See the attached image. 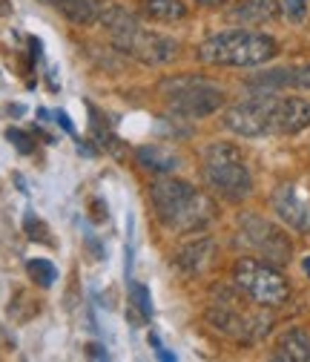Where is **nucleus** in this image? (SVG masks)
<instances>
[{"label": "nucleus", "instance_id": "obj_9", "mask_svg": "<svg viewBox=\"0 0 310 362\" xmlns=\"http://www.w3.org/2000/svg\"><path fill=\"white\" fill-rule=\"evenodd\" d=\"M270 204H273V213L287 224V228H293L299 233L310 230V207L302 199L296 185H279L270 196Z\"/></svg>", "mask_w": 310, "mask_h": 362}, {"label": "nucleus", "instance_id": "obj_23", "mask_svg": "<svg viewBox=\"0 0 310 362\" xmlns=\"http://www.w3.org/2000/svg\"><path fill=\"white\" fill-rule=\"evenodd\" d=\"M296 86L310 89V64H307V66H302V69L296 72Z\"/></svg>", "mask_w": 310, "mask_h": 362}, {"label": "nucleus", "instance_id": "obj_4", "mask_svg": "<svg viewBox=\"0 0 310 362\" xmlns=\"http://www.w3.org/2000/svg\"><path fill=\"white\" fill-rule=\"evenodd\" d=\"M233 282L247 299H253L256 305H264V308H276L290 299L287 279L264 259H253V256L239 259L233 267Z\"/></svg>", "mask_w": 310, "mask_h": 362}, {"label": "nucleus", "instance_id": "obj_6", "mask_svg": "<svg viewBox=\"0 0 310 362\" xmlns=\"http://www.w3.org/2000/svg\"><path fill=\"white\" fill-rule=\"evenodd\" d=\"M239 236L258 259L270 264H287L293 256V242L285 236V230H279L273 221L261 218L256 213H247L239 218Z\"/></svg>", "mask_w": 310, "mask_h": 362}, {"label": "nucleus", "instance_id": "obj_7", "mask_svg": "<svg viewBox=\"0 0 310 362\" xmlns=\"http://www.w3.org/2000/svg\"><path fill=\"white\" fill-rule=\"evenodd\" d=\"M270 104H273V95L247 98V101L230 107L225 112V118H221V124H225V129H230L233 135H242V139H264V135H273Z\"/></svg>", "mask_w": 310, "mask_h": 362}, {"label": "nucleus", "instance_id": "obj_10", "mask_svg": "<svg viewBox=\"0 0 310 362\" xmlns=\"http://www.w3.org/2000/svg\"><path fill=\"white\" fill-rule=\"evenodd\" d=\"M310 127V101L304 98H276L270 104L273 135H296Z\"/></svg>", "mask_w": 310, "mask_h": 362}, {"label": "nucleus", "instance_id": "obj_1", "mask_svg": "<svg viewBox=\"0 0 310 362\" xmlns=\"http://www.w3.org/2000/svg\"><path fill=\"white\" fill-rule=\"evenodd\" d=\"M158 221L172 233H198L215 218V204L207 193L181 178H158L150 187Z\"/></svg>", "mask_w": 310, "mask_h": 362}, {"label": "nucleus", "instance_id": "obj_25", "mask_svg": "<svg viewBox=\"0 0 310 362\" xmlns=\"http://www.w3.org/2000/svg\"><path fill=\"white\" fill-rule=\"evenodd\" d=\"M198 6H207V9H218V6H227L230 0H196Z\"/></svg>", "mask_w": 310, "mask_h": 362}, {"label": "nucleus", "instance_id": "obj_2", "mask_svg": "<svg viewBox=\"0 0 310 362\" xmlns=\"http://www.w3.org/2000/svg\"><path fill=\"white\" fill-rule=\"evenodd\" d=\"M279 55L276 37L264 32L230 29L207 37L198 47V61L210 66H261Z\"/></svg>", "mask_w": 310, "mask_h": 362}, {"label": "nucleus", "instance_id": "obj_19", "mask_svg": "<svg viewBox=\"0 0 310 362\" xmlns=\"http://www.w3.org/2000/svg\"><path fill=\"white\" fill-rule=\"evenodd\" d=\"M23 230H26V236H29L32 242L55 245V239H52V233H49V228H47V221H40L35 213H26V218H23Z\"/></svg>", "mask_w": 310, "mask_h": 362}, {"label": "nucleus", "instance_id": "obj_14", "mask_svg": "<svg viewBox=\"0 0 310 362\" xmlns=\"http://www.w3.org/2000/svg\"><path fill=\"white\" fill-rule=\"evenodd\" d=\"M273 359L310 362V334L304 328H287L273 345Z\"/></svg>", "mask_w": 310, "mask_h": 362}, {"label": "nucleus", "instance_id": "obj_28", "mask_svg": "<svg viewBox=\"0 0 310 362\" xmlns=\"http://www.w3.org/2000/svg\"><path fill=\"white\" fill-rule=\"evenodd\" d=\"M43 4H52V0H43Z\"/></svg>", "mask_w": 310, "mask_h": 362}, {"label": "nucleus", "instance_id": "obj_12", "mask_svg": "<svg viewBox=\"0 0 310 362\" xmlns=\"http://www.w3.org/2000/svg\"><path fill=\"white\" fill-rule=\"evenodd\" d=\"M213 256H215V242L210 236H201V239L184 242L175 250V267H179L184 276H198L210 267Z\"/></svg>", "mask_w": 310, "mask_h": 362}, {"label": "nucleus", "instance_id": "obj_24", "mask_svg": "<svg viewBox=\"0 0 310 362\" xmlns=\"http://www.w3.org/2000/svg\"><path fill=\"white\" fill-rule=\"evenodd\" d=\"M55 118H58V124H61L69 135H75V127H72V121H69V115H66V112H61V110H58V112H55Z\"/></svg>", "mask_w": 310, "mask_h": 362}, {"label": "nucleus", "instance_id": "obj_15", "mask_svg": "<svg viewBox=\"0 0 310 362\" xmlns=\"http://www.w3.org/2000/svg\"><path fill=\"white\" fill-rule=\"evenodd\" d=\"M52 6L58 9V15H64L75 26H93L104 15L101 0H52Z\"/></svg>", "mask_w": 310, "mask_h": 362}, {"label": "nucleus", "instance_id": "obj_17", "mask_svg": "<svg viewBox=\"0 0 310 362\" xmlns=\"http://www.w3.org/2000/svg\"><path fill=\"white\" fill-rule=\"evenodd\" d=\"M141 15L158 23H172L187 18L184 0H141Z\"/></svg>", "mask_w": 310, "mask_h": 362}, {"label": "nucleus", "instance_id": "obj_11", "mask_svg": "<svg viewBox=\"0 0 310 362\" xmlns=\"http://www.w3.org/2000/svg\"><path fill=\"white\" fill-rule=\"evenodd\" d=\"M210 322H213L215 331L227 334V337H233V339H239V342H253V339H258V334H261V331H256L258 322L253 320V316H247V313H242L239 308L225 305V302H218V305L210 310Z\"/></svg>", "mask_w": 310, "mask_h": 362}, {"label": "nucleus", "instance_id": "obj_16", "mask_svg": "<svg viewBox=\"0 0 310 362\" xmlns=\"http://www.w3.org/2000/svg\"><path fill=\"white\" fill-rule=\"evenodd\" d=\"M136 158H138V164H141L144 170L158 173V175L179 170V156H175L172 150H167V147H161V144L138 147V150H136Z\"/></svg>", "mask_w": 310, "mask_h": 362}, {"label": "nucleus", "instance_id": "obj_3", "mask_svg": "<svg viewBox=\"0 0 310 362\" xmlns=\"http://www.w3.org/2000/svg\"><path fill=\"white\" fill-rule=\"evenodd\" d=\"M204 178L207 185L225 199V202H244L253 193V173L244 153L230 141H213L207 144L204 156Z\"/></svg>", "mask_w": 310, "mask_h": 362}, {"label": "nucleus", "instance_id": "obj_22", "mask_svg": "<svg viewBox=\"0 0 310 362\" xmlns=\"http://www.w3.org/2000/svg\"><path fill=\"white\" fill-rule=\"evenodd\" d=\"M282 12L293 21V23H302L307 18V0H282Z\"/></svg>", "mask_w": 310, "mask_h": 362}, {"label": "nucleus", "instance_id": "obj_5", "mask_svg": "<svg viewBox=\"0 0 310 362\" xmlns=\"http://www.w3.org/2000/svg\"><path fill=\"white\" fill-rule=\"evenodd\" d=\"M225 89L201 81V78H184V81H172L167 83V104L172 110V115L196 121V118H207L213 112H218L225 107Z\"/></svg>", "mask_w": 310, "mask_h": 362}, {"label": "nucleus", "instance_id": "obj_26", "mask_svg": "<svg viewBox=\"0 0 310 362\" xmlns=\"http://www.w3.org/2000/svg\"><path fill=\"white\" fill-rule=\"evenodd\" d=\"M86 354L95 356V359H107V356H109V354H104V348H101V345H86Z\"/></svg>", "mask_w": 310, "mask_h": 362}, {"label": "nucleus", "instance_id": "obj_13", "mask_svg": "<svg viewBox=\"0 0 310 362\" xmlns=\"http://www.w3.org/2000/svg\"><path fill=\"white\" fill-rule=\"evenodd\" d=\"M282 15V0H236L227 18L242 26H261Z\"/></svg>", "mask_w": 310, "mask_h": 362}, {"label": "nucleus", "instance_id": "obj_8", "mask_svg": "<svg viewBox=\"0 0 310 362\" xmlns=\"http://www.w3.org/2000/svg\"><path fill=\"white\" fill-rule=\"evenodd\" d=\"M118 49L138 58L141 64H150V66H161V64H169L175 55H179V43L172 37L161 35V32H150V29H136L129 37H124L118 43Z\"/></svg>", "mask_w": 310, "mask_h": 362}, {"label": "nucleus", "instance_id": "obj_18", "mask_svg": "<svg viewBox=\"0 0 310 362\" xmlns=\"http://www.w3.org/2000/svg\"><path fill=\"white\" fill-rule=\"evenodd\" d=\"M26 274L37 288H52L58 282V267L49 259H29L26 262Z\"/></svg>", "mask_w": 310, "mask_h": 362}, {"label": "nucleus", "instance_id": "obj_21", "mask_svg": "<svg viewBox=\"0 0 310 362\" xmlns=\"http://www.w3.org/2000/svg\"><path fill=\"white\" fill-rule=\"evenodd\" d=\"M6 139H9V141H12V147H15L18 153H23V156H29V153L35 150L32 135H29V132H23V129H15V127H9V129H6Z\"/></svg>", "mask_w": 310, "mask_h": 362}, {"label": "nucleus", "instance_id": "obj_27", "mask_svg": "<svg viewBox=\"0 0 310 362\" xmlns=\"http://www.w3.org/2000/svg\"><path fill=\"white\" fill-rule=\"evenodd\" d=\"M0 15H12V6H9V0H0Z\"/></svg>", "mask_w": 310, "mask_h": 362}, {"label": "nucleus", "instance_id": "obj_20", "mask_svg": "<svg viewBox=\"0 0 310 362\" xmlns=\"http://www.w3.org/2000/svg\"><path fill=\"white\" fill-rule=\"evenodd\" d=\"M129 293H132V308L141 313L144 322H150V320H153V299H150V291H147L144 285H132Z\"/></svg>", "mask_w": 310, "mask_h": 362}]
</instances>
